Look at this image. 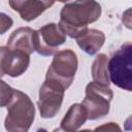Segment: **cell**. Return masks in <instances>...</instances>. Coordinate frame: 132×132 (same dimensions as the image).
Listing matches in <instances>:
<instances>
[{
	"label": "cell",
	"instance_id": "e0dca14e",
	"mask_svg": "<svg viewBox=\"0 0 132 132\" xmlns=\"http://www.w3.org/2000/svg\"><path fill=\"white\" fill-rule=\"evenodd\" d=\"M98 129H107V130H120V128L114 124V123H108V126L106 125V126H104V127H100V128H97L96 130H98Z\"/></svg>",
	"mask_w": 132,
	"mask_h": 132
},
{
	"label": "cell",
	"instance_id": "4fadbf2b",
	"mask_svg": "<svg viewBox=\"0 0 132 132\" xmlns=\"http://www.w3.org/2000/svg\"><path fill=\"white\" fill-rule=\"evenodd\" d=\"M107 56L104 54H99L93 64H92V77L95 81L109 86V76H108V67H107Z\"/></svg>",
	"mask_w": 132,
	"mask_h": 132
},
{
	"label": "cell",
	"instance_id": "7a4b0ae2",
	"mask_svg": "<svg viewBox=\"0 0 132 132\" xmlns=\"http://www.w3.org/2000/svg\"><path fill=\"white\" fill-rule=\"evenodd\" d=\"M34 117L35 107L29 96L19 90H13L12 97L7 104L5 129L11 132H26L31 127Z\"/></svg>",
	"mask_w": 132,
	"mask_h": 132
},
{
	"label": "cell",
	"instance_id": "3957f363",
	"mask_svg": "<svg viewBox=\"0 0 132 132\" xmlns=\"http://www.w3.org/2000/svg\"><path fill=\"white\" fill-rule=\"evenodd\" d=\"M109 80L117 87L130 92L132 90V44L124 43L107 63Z\"/></svg>",
	"mask_w": 132,
	"mask_h": 132
},
{
	"label": "cell",
	"instance_id": "5bb4252c",
	"mask_svg": "<svg viewBox=\"0 0 132 132\" xmlns=\"http://www.w3.org/2000/svg\"><path fill=\"white\" fill-rule=\"evenodd\" d=\"M12 92L13 89L0 79V107L5 106L9 103L12 97Z\"/></svg>",
	"mask_w": 132,
	"mask_h": 132
},
{
	"label": "cell",
	"instance_id": "7c38bea8",
	"mask_svg": "<svg viewBox=\"0 0 132 132\" xmlns=\"http://www.w3.org/2000/svg\"><path fill=\"white\" fill-rule=\"evenodd\" d=\"M55 0H28L19 11L22 20L30 22L54 4Z\"/></svg>",
	"mask_w": 132,
	"mask_h": 132
},
{
	"label": "cell",
	"instance_id": "ba28073f",
	"mask_svg": "<svg viewBox=\"0 0 132 132\" xmlns=\"http://www.w3.org/2000/svg\"><path fill=\"white\" fill-rule=\"evenodd\" d=\"M30 63L29 54L21 50H9L0 46V76L5 74L16 77L22 75Z\"/></svg>",
	"mask_w": 132,
	"mask_h": 132
},
{
	"label": "cell",
	"instance_id": "5b68a950",
	"mask_svg": "<svg viewBox=\"0 0 132 132\" xmlns=\"http://www.w3.org/2000/svg\"><path fill=\"white\" fill-rule=\"evenodd\" d=\"M76 69L77 57L75 53L70 48L59 51L54 56L45 78L60 84L66 90L72 84Z\"/></svg>",
	"mask_w": 132,
	"mask_h": 132
},
{
	"label": "cell",
	"instance_id": "52a82bcc",
	"mask_svg": "<svg viewBox=\"0 0 132 132\" xmlns=\"http://www.w3.org/2000/svg\"><path fill=\"white\" fill-rule=\"evenodd\" d=\"M65 89L58 82L46 79L39 90V99L37 102L40 116L43 119L54 118L60 110Z\"/></svg>",
	"mask_w": 132,
	"mask_h": 132
},
{
	"label": "cell",
	"instance_id": "2e32d148",
	"mask_svg": "<svg viewBox=\"0 0 132 132\" xmlns=\"http://www.w3.org/2000/svg\"><path fill=\"white\" fill-rule=\"evenodd\" d=\"M28 0H9V5L14 11H20Z\"/></svg>",
	"mask_w": 132,
	"mask_h": 132
},
{
	"label": "cell",
	"instance_id": "8992f818",
	"mask_svg": "<svg viewBox=\"0 0 132 132\" xmlns=\"http://www.w3.org/2000/svg\"><path fill=\"white\" fill-rule=\"evenodd\" d=\"M66 40V34L58 24L51 23L33 34L34 51L42 56H52L57 53L58 47Z\"/></svg>",
	"mask_w": 132,
	"mask_h": 132
},
{
	"label": "cell",
	"instance_id": "9a60e30c",
	"mask_svg": "<svg viewBox=\"0 0 132 132\" xmlns=\"http://www.w3.org/2000/svg\"><path fill=\"white\" fill-rule=\"evenodd\" d=\"M12 20L10 16H8L5 13L0 12V34L5 33L11 26H12Z\"/></svg>",
	"mask_w": 132,
	"mask_h": 132
},
{
	"label": "cell",
	"instance_id": "277c9868",
	"mask_svg": "<svg viewBox=\"0 0 132 132\" xmlns=\"http://www.w3.org/2000/svg\"><path fill=\"white\" fill-rule=\"evenodd\" d=\"M113 97L112 90L105 85L92 81L86 87V95L81 104L87 110L88 119L96 120L109 112L110 101Z\"/></svg>",
	"mask_w": 132,
	"mask_h": 132
},
{
	"label": "cell",
	"instance_id": "30bf717a",
	"mask_svg": "<svg viewBox=\"0 0 132 132\" xmlns=\"http://www.w3.org/2000/svg\"><path fill=\"white\" fill-rule=\"evenodd\" d=\"M76 39L78 46L89 55L96 54L103 45L105 36L102 31L97 29H87Z\"/></svg>",
	"mask_w": 132,
	"mask_h": 132
},
{
	"label": "cell",
	"instance_id": "6da1fadb",
	"mask_svg": "<svg viewBox=\"0 0 132 132\" xmlns=\"http://www.w3.org/2000/svg\"><path fill=\"white\" fill-rule=\"evenodd\" d=\"M100 15L101 6L95 0H69L61 9L59 26L66 35L77 38Z\"/></svg>",
	"mask_w": 132,
	"mask_h": 132
},
{
	"label": "cell",
	"instance_id": "9c48e42d",
	"mask_svg": "<svg viewBox=\"0 0 132 132\" xmlns=\"http://www.w3.org/2000/svg\"><path fill=\"white\" fill-rule=\"evenodd\" d=\"M33 34L34 30L29 27H21L14 30L7 40V47L9 50L25 51L30 55L34 52Z\"/></svg>",
	"mask_w": 132,
	"mask_h": 132
},
{
	"label": "cell",
	"instance_id": "8fae6325",
	"mask_svg": "<svg viewBox=\"0 0 132 132\" xmlns=\"http://www.w3.org/2000/svg\"><path fill=\"white\" fill-rule=\"evenodd\" d=\"M88 119L87 110L82 104L75 103L72 104L65 117L61 121V130L63 131H76L78 130Z\"/></svg>",
	"mask_w": 132,
	"mask_h": 132
}]
</instances>
